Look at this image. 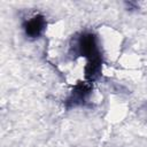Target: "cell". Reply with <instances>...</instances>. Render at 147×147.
Here are the masks:
<instances>
[{"label": "cell", "mask_w": 147, "mask_h": 147, "mask_svg": "<svg viewBox=\"0 0 147 147\" xmlns=\"http://www.w3.org/2000/svg\"><path fill=\"white\" fill-rule=\"evenodd\" d=\"M74 45L70 47V52H74V55L86 57L87 63L84 68L85 80L93 83L98 80L102 72V54L98 44L96 34L84 31L78 33L72 38Z\"/></svg>", "instance_id": "cell-1"}, {"label": "cell", "mask_w": 147, "mask_h": 147, "mask_svg": "<svg viewBox=\"0 0 147 147\" xmlns=\"http://www.w3.org/2000/svg\"><path fill=\"white\" fill-rule=\"evenodd\" d=\"M92 93V84L87 83L86 80H78L72 90L70 91L69 95L65 98L63 105L67 110H71L78 107H84L87 105L90 95Z\"/></svg>", "instance_id": "cell-2"}, {"label": "cell", "mask_w": 147, "mask_h": 147, "mask_svg": "<svg viewBox=\"0 0 147 147\" xmlns=\"http://www.w3.org/2000/svg\"><path fill=\"white\" fill-rule=\"evenodd\" d=\"M46 25L47 22L45 16L42 14H36L29 20L24 21L23 30L29 39H37L44 33V31L46 30Z\"/></svg>", "instance_id": "cell-3"}, {"label": "cell", "mask_w": 147, "mask_h": 147, "mask_svg": "<svg viewBox=\"0 0 147 147\" xmlns=\"http://www.w3.org/2000/svg\"><path fill=\"white\" fill-rule=\"evenodd\" d=\"M125 6H126L127 8H130V10H136V9H138V5H137L136 2L129 1V2H125Z\"/></svg>", "instance_id": "cell-4"}]
</instances>
